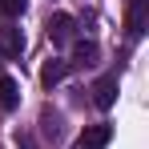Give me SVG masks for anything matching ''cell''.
<instances>
[{"mask_svg":"<svg viewBox=\"0 0 149 149\" xmlns=\"http://www.w3.org/2000/svg\"><path fill=\"white\" fill-rule=\"evenodd\" d=\"M45 28H49V40H52V45H69L73 32H77V20L69 16V12H52Z\"/></svg>","mask_w":149,"mask_h":149,"instance_id":"obj_1","label":"cell"},{"mask_svg":"<svg viewBox=\"0 0 149 149\" xmlns=\"http://www.w3.org/2000/svg\"><path fill=\"white\" fill-rule=\"evenodd\" d=\"M117 73H105V77H97V85H93V105L97 109H109L113 101H117Z\"/></svg>","mask_w":149,"mask_h":149,"instance_id":"obj_2","label":"cell"},{"mask_svg":"<svg viewBox=\"0 0 149 149\" xmlns=\"http://www.w3.org/2000/svg\"><path fill=\"white\" fill-rule=\"evenodd\" d=\"M0 52H4L8 61H20V52H24V32L12 28V24H4L0 28Z\"/></svg>","mask_w":149,"mask_h":149,"instance_id":"obj_3","label":"cell"},{"mask_svg":"<svg viewBox=\"0 0 149 149\" xmlns=\"http://www.w3.org/2000/svg\"><path fill=\"white\" fill-rule=\"evenodd\" d=\"M109 137H113V129H109V125H89V129L77 137L73 149H105V145H109Z\"/></svg>","mask_w":149,"mask_h":149,"instance_id":"obj_4","label":"cell"},{"mask_svg":"<svg viewBox=\"0 0 149 149\" xmlns=\"http://www.w3.org/2000/svg\"><path fill=\"white\" fill-rule=\"evenodd\" d=\"M145 4L149 0H129V16H125L129 36H141V32H145Z\"/></svg>","mask_w":149,"mask_h":149,"instance_id":"obj_5","label":"cell"},{"mask_svg":"<svg viewBox=\"0 0 149 149\" xmlns=\"http://www.w3.org/2000/svg\"><path fill=\"white\" fill-rule=\"evenodd\" d=\"M65 73H69V61H56L52 56V61H45V69H40V85L52 89L56 81H65Z\"/></svg>","mask_w":149,"mask_h":149,"instance_id":"obj_6","label":"cell"},{"mask_svg":"<svg viewBox=\"0 0 149 149\" xmlns=\"http://www.w3.org/2000/svg\"><path fill=\"white\" fill-rule=\"evenodd\" d=\"M97 56H101V49H97V40H77L73 45V65H97Z\"/></svg>","mask_w":149,"mask_h":149,"instance_id":"obj_7","label":"cell"},{"mask_svg":"<svg viewBox=\"0 0 149 149\" xmlns=\"http://www.w3.org/2000/svg\"><path fill=\"white\" fill-rule=\"evenodd\" d=\"M16 101H20V85L12 77H0V109H16Z\"/></svg>","mask_w":149,"mask_h":149,"instance_id":"obj_8","label":"cell"},{"mask_svg":"<svg viewBox=\"0 0 149 149\" xmlns=\"http://www.w3.org/2000/svg\"><path fill=\"white\" fill-rule=\"evenodd\" d=\"M40 133H45V137H56V133H61V117H56L52 109L40 113Z\"/></svg>","mask_w":149,"mask_h":149,"instance_id":"obj_9","label":"cell"},{"mask_svg":"<svg viewBox=\"0 0 149 149\" xmlns=\"http://www.w3.org/2000/svg\"><path fill=\"white\" fill-rule=\"evenodd\" d=\"M24 8H28V0H0V16H4V20L24 16Z\"/></svg>","mask_w":149,"mask_h":149,"instance_id":"obj_10","label":"cell"},{"mask_svg":"<svg viewBox=\"0 0 149 149\" xmlns=\"http://www.w3.org/2000/svg\"><path fill=\"white\" fill-rule=\"evenodd\" d=\"M16 145H20V149H36V145H32V137H28V133H16Z\"/></svg>","mask_w":149,"mask_h":149,"instance_id":"obj_11","label":"cell"}]
</instances>
